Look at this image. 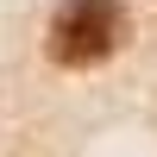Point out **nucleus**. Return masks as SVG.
Here are the masks:
<instances>
[{
  "label": "nucleus",
  "mask_w": 157,
  "mask_h": 157,
  "mask_svg": "<svg viewBox=\"0 0 157 157\" xmlns=\"http://www.w3.org/2000/svg\"><path fill=\"white\" fill-rule=\"evenodd\" d=\"M120 38H126V13L113 0H63L50 19V57L69 69H88V63L113 57Z\"/></svg>",
  "instance_id": "f257e3e1"
}]
</instances>
